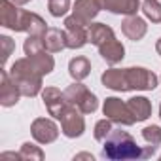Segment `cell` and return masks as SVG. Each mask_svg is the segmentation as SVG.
I'll use <instances>...</instances> for the list:
<instances>
[{"label": "cell", "instance_id": "obj_9", "mask_svg": "<svg viewBox=\"0 0 161 161\" xmlns=\"http://www.w3.org/2000/svg\"><path fill=\"white\" fill-rule=\"evenodd\" d=\"M19 97H23V95H21L17 84L12 80L8 70H2L0 72V104L6 108L15 106L19 103Z\"/></svg>", "mask_w": 161, "mask_h": 161}, {"label": "cell", "instance_id": "obj_28", "mask_svg": "<svg viewBox=\"0 0 161 161\" xmlns=\"http://www.w3.org/2000/svg\"><path fill=\"white\" fill-rule=\"evenodd\" d=\"M0 46H2V64H6V61L15 49V42L10 36H0Z\"/></svg>", "mask_w": 161, "mask_h": 161}, {"label": "cell", "instance_id": "obj_31", "mask_svg": "<svg viewBox=\"0 0 161 161\" xmlns=\"http://www.w3.org/2000/svg\"><path fill=\"white\" fill-rule=\"evenodd\" d=\"M155 51L161 55V38H159V40H157V44H155Z\"/></svg>", "mask_w": 161, "mask_h": 161}, {"label": "cell", "instance_id": "obj_27", "mask_svg": "<svg viewBox=\"0 0 161 161\" xmlns=\"http://www.w3.org/2000/svg\"><path fill=\"white\" fill-rule=\"evenodd\" d=\"M110 131H112V121H110L108 118L99 119V121L95 123V138H97L99 142H104V138L110 135Z\"/></svg>", "mask_w": 161, "mask_h": 161}, {"label": "cell", "instance_id": "obj_13", "mask_svg": "<svg viewBox=\"0 0 161 161\" xmlns=\"http://www.w3.org/2000/svg\"><path fill=\"white\" fill-rule=\"evenodd\" d=\"M146 31H148L146 21H144L142 17H138L136 14H135V15H127V17L123 19V23H121V32H123L129 40H133V42L142 40L144 34H146Z\"/></svg>", "mask_w": 161, "mask_h": 161}, {"label": "cell", "instance_id": "obj_22", "mask_svg": "<svg viewBox=\"0 0 161 161\" xmlns=\"http://www.w3.org/2000/svg\"><path fill=\"white\" fill-rule=\"evenodd\" d=\"M142 12L146 19H150L152 23H161V2H157V0H144Z\"/></svg>", "mask_w": 161, "mask_h": 161}, {"label": "cell", "instance_id": "obj_14", "mask_svg": "<svg viewBox=\"0 0 161 161\" xmlns=\"http://www.w3.org/2000/svg\"><path fill=\"white\" fill-rule=\"evenodd\" d=\"M19 15H21V10L17 8V4H14L12 0H0V25L2 27L17 32Z\"/></svg>", "mask_w": 161, "mask_h": 161}, {"label": "cell", "instance_id": "obj_15", "mask_svg": "<svg viewBox=\"0 0 161 161\" xmlns=\"http://www.w3.org/2000/svg\"><path fill=\"white\" fill-rule=\"evenodd\" d=\"M99 53H101V57H103L108 64H118V63H121L123 57H125V47H123V44H121L119 40H116V36H114V38H110L108 42H104L103 46H99Z\"/></svg>", "mask_w": 161, "mask_h": 161}, {"label": "cell", "instance_id": "obj_24", "mask_svg": "<svg viewBox=\"0 0 161 161\" xmlns=\"http://www.w3.org/2000/svg\"><path fill=\"white\" fill-rule=\"evenodd\" d=\"M19 153H21V159H31V161H32V159H36V161H42V159H44L42 148L36 146V144H32V142H25V144L21 146Z\"/></svg>", "mask_w": 161, "mask_h": 161}, {"label": "cell", "instance_id": "obj_23", "mask_svg": "<svg viewBox=\"0 0 161 161\" xmlns=\"http://www.w3.org/2000/svg\"><path fill=\"white\" fill-rule=\"evenodd\" d=\"M23 49H25V55H34L38 51H44L46 46H44V36H38V34H29V38L25 40L23 44Z\"/></svg>", "mask_w": 161, "mask_h": 161}, {"label": "cell", "instance_id": "obj_16", "mask_svg": "<svg viewBox=\"0 0 161 161\" xmlns=\"http://www.w3.org/2000/svg\"><path fill=\"white\" fill-rule=\"evenodd\" d=\"M101 6L110 14L135 15L140 8V0H101Z\"/></svg>", "mask_w": 161, "mask_h": 161}, {"label": "cell", "instance_id": "obj_29", "mask_svg": "<svg viewBox=\"0 0 161 161\" xmlns=\"http://www.w3.org/2000/svg\"><path fill=\"white\" fill-rule=\"evenodd\" d=\"M74 159H91V161H93L95 157H93L91 153H76V155H74Z\"/></svg>", "mask_w": 161, "mask_h": 161}, {"label": "cell", "instance_id": "obj_1", "mask_svg": "<svg viewBox=\"0 0 161 161\" xmlns=\"http://www.w3.org/2000/svg\"><path fill=\"white\" fill-rule=\"evenodd\" d=\"M101 82L112 91H152L157 87V76L142 66L108 68L103 72Z\"/></svg>", "mask_w": 161, "mask_h": 161}, {"label": "cell", "instance_id": "obj_4", "mask_svg": "<svg viewBox=\"0 0 161 161\" xmlns=\"http://www.w3.org/2000/svg\"><path fill=\"white\" fill-rule=\"evenodd\" d=\"M64 97L66 103L76 106L82 114H93L99 106V101L95 97V93H91L82 82H74L72 86H68L64 89Z\"/></svg>", "mask_w": 161, "mask_h": 161}, {"label": "cell", "instance_id": "obj_5", "mask_svg": "<svg viewBox=\"0 0 161 161\" xmlns=\"http://www.w3.org/2000/svg\"><path fill=\"white\" fill-rule=\"evenodd\" d=\"M59 121H61V131H63V135L66 138H78L86 131V119H84L82 112L72 104H68L63 110Z\"/></svg>", "mask_w": 161, "mask_h": 161}, {"label": "cell", "instance_id": "obj_8", "mask_svg": "<svg viewBox=\"0 0 161 161\" xmlns=\"http://www.w3.org/2000/svg\"><path fill=\"white\" fill-rule=\"evenodd\" d=\"M31 133L34 136L36 142L40 144H51L57 140L59 136V127L55 125V121L47 119V118H36L31 125Z\"/></svg>", "mask_w": 161, "mask_h": 161}, {"label": "cell", "instance_id": "obj_19", "mask_svg": "<svg viewBox=\"0 0 161 161\" xmlns=\"http://www.w3.org/2000/svg\"><path fill=\"white\" fill-rule=\"evenodd\" d=\"M127 106H129L135 121H146L152 116V103L146 97H133L127 101Z\"/></svg>", "mask_w": 161, "mask_h": 161}, {"label": "cell", "instance_id": "obj_25", "mask_svg": "<svg viewBox=\"0 0 161 161\" xmlns=\"http://www.w3.org/2000/svg\"><path fill=\"white\" fill-rule=\"evenodd\" d=\"M47 10L53 17H64L70 10V0H49Z\"/></svg>", "mask_w": 161, "mask_h": 161}, {"label": "cell", "instance_id": "obj_3", "mask_svg": "<svg viewBox=\"0 0 161 161\" xmlns=\"http://www.w3.org/2000/svg\"><path fill=\"white\" fill-rule=\"evenodd\" d=\"M8 72L17 84L23 97H36L42 91V74L36 70V66L31 63L29 57L17 59Z\"/></svg>", "mask_w": 161, "mask_h": 161}, {"label": "cell", "instance_id": "obj_30", "mask_svg": "<svg viewBox=\"0 0 161 161\" xmlns=\"http://www.w3.org/2000/svg\"><path fill=\"white\" fill-rule=\"evenodd\" d=\"M14 4H17V6H25V4H29L31 0H12Z\"/></svg>", "mask_w": 161, "mask_h": 161}, {"label": "cell", "instance_id": "obj_21", "mask_svg": "<svg viewBox=\"0 0 161 161\" xmlns=\"http://www.w3.org/2000/svg\"><path fill=\"white\" fill-rule=\"evenodd\" d=\"M27 57L31 59V63L36 66V70H38L42 76L49 74V72L55 68V61H53V57L49 55V51H47V49L38 51V53H34V55H27Z\"/></svg>", "mask_w": 161, "mask_h": 161}, {"label": "cell", "instance_id": "obj_20", "mask_svg": "<svg viewBox=\"0 0 161 161\" xmlns=\"http://www.w3.org/2000/svg\"><path fill=\"white\" fill-rule=\"evenodd\" d=\"M91 72V63L87 57H74L68 63V74L76 80V82H82L86 80Z\"/></svg>", "mask_w": 161, "mask_h": 161}, {"label": "cell", "instance_id": "obj_11", "mask_svg": "<svg viewBox=\"0 0 161 161\" xmlns=\"http://www.w3.org/2000/svg\"><path fill=\"white\" fill-rule=\"evenodd\" d=\"M47 23L38 15V14H32V12H27V10H21V15H19V25H17V32H29V34H38V36H44L46 31H47Z\"/></svg>", "mask_w": 161, "mask_h": 161}, {"label": "cell", "instance_id": "obj_33", "mask_svg": "<svg viewBox=\"0 0 161 161\" xmlns=\"http://www.w3.org/2000/svg\"><path fill=\"white\" fill-rule=\"evenodd\" d=\"M159 159H161V157H159Z\"/></svg>", "mask_w": 161, "mask_h": 161}, {"label": "cell", "instance_id": "obj_7", "mask_svg": "<svg viewBox=\"0 0 161 161\" xmlns=\"http://www.w3.org/2000/svg\"><path fill=\"white\" fill-rule=\"evenodd\" d=\"M64 36H66V47L68 49H80L84 47L87 40V25L78 21L74 15H68L64 19Z\"/></svg>", "mask_w": 161, "mask_h": 161}, {"label": "cell", "instance_id": "obj_10", "mask_svg": "<svg viewBox=\"0 0 161 161\" xmlns=\"http://www.w3.org/2000/svg\"><path fill=\"white\" fill-rule=\"evenodd\" d=\"M103 10L101 0H76L74 8H72V15L82 21L84 25H91V21L99 15V12Z\"/></svg>", "mask_w": 161, "mask_h": 161}, {"label": "cell", "instance_id": "obj_2", "mask_svg": "<svg viewBox=\"0 0 161 161\" xmlns=\"http://www.w3.org/2000/svg\"><path fill=\"white\" fill-rule=\"evenodd\" d=\"M157 146H144L140 148L136 140L121 129H112L110 135L104 138L103 157L110 161H129V159H148L155 153Z\"/></svg>", "mask_w": 161, "mask_h": 161}, {"label": "cell", "instance_id": "obj_18", "mask_svg": "<svg viewBox=\"0 0 161 161\" xmlns=\"http://www.w3.org/2000/svg\"><path fill=\"white\" fill-rule=\"evenodd\" d=\"M44 46L49 53H59L66 47V36H64V31L61 29H47L46 34H44Z\"/></svg>", "mask_w": 161, "mask_h": 161}, {"label": "cell", "instance_id": "obj_26", "mask_svg": "<svg viewBox=\"0 0 161 161\" xmlns=\"http://www.w3.org/2000/svg\"><path fill=\"white\" fill-rule=\"evenodd\" d=\"M142 138L148 144L159 146L161 144V127L159 125H148V127H144L142 129Z\"/></svg>", "mask_w": 161, "mask_h": 161}, {"label": "cell", "instance_id": "obj_6", "mask_svg": "<svg viewBox=\"0 0 161 161\" xmlns=\"http://www.w3.org/2000/svg\"><path fill=\"white\" fill-rule=\"evenodd\" d=\"M103 114L112 121V123H118V125H133L136 123L127 103H123L121 99L118 97H108L103 104Z\"/></svg>", "mask_w": 161, "mask_h": 161}, {"label": "cell", "instance_id": "obj_32", "mask_svg": "<svg viewBox=\"0 0 161 161\" xmlns=\"http://www.w3.org/2000/svg\"><path fill=\"white\" fill-rule=\"evenodd\" d=\"M159 118H161V106H159Z\"/></svg>", "mask_w": 161, "mask_h": 161}, {"label": "cell", "instance_id": "obj_12", "mask_svg": "<svg viewBox=\"0 0 161 161\" xmlns=\"http://www.w3.org/2000/svg\"><path fill=\"white\" fill-rule=\"evenodd\" d=\"M42 99H44V104H46L49 116H53L55 119H59L61 114H63V110L68 106L64 91L61 93L57 87H46V89H42Z\"/></svg>", "mask_w": 161, "mask_h": 161}, {"label": "cell", "instance_id": "obj_17", "mask_svg": "<svg viewBox=\"0 0 161 161\" xmlns=\"http://www.w3.org/2000/svg\"><path fill=\"white\" fill-rule=\"evenodd\" d=\"M110 38H114V29L104 25V23H91L87 27V40L93 46H103L104 42H108Z\"/></svg>", "mask_w": 161, "mask_h": 161}]
</instances>
